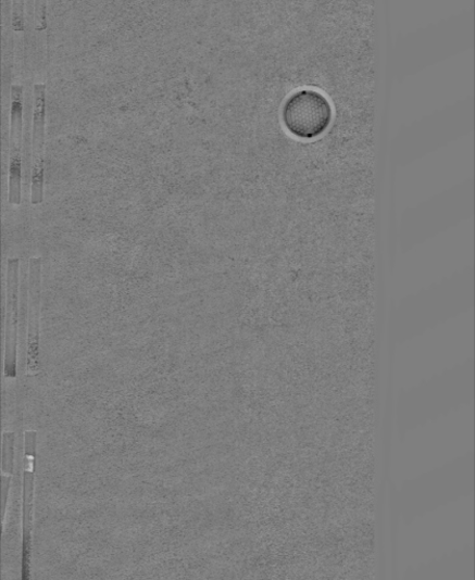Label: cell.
I'll list each match as a JSON object with an SVG mask.
<instances>
[{
    "mask_svg": "<svg viewBox=\"0 0 475 580\" xmlns=\"http://www.w3.org/2000/svg\"><path fill=\"white\" fill-rule=\"evenodd\" d=\"M7 323H5V377L16 378L20 260L8 261Z\"/></svg>",
    "mask_w": 475,
    "mask_h": 580,
    "instance_id": "cell-6",
    "label": "cell"
},
{
    "mask_svg": "<svg viewBox=\"0 0 475 580\" xmlns=\"http://www.w3.org/2000/svg\"><path fill=\"white\" fill-rule=\"evenodd\" d=\"M282 119L290 135L312 140L325 134L333 121L329 100L315 90H300L284 103Z\"/></svg>",
    "mask_w": 475,
    "mask_h": 580,
    "instance_id": "cell-1",
    "label": "cell"
},
{
    "mask_svg": "<svg viewBox=\"0 0 475 580\" xmlns=\"http://www.w3.org/2000/svg\"><path fill=\"white\" fill-rule=\"evenodd\" d=\"M14 468V433L5 432L3 438L2 474L13 476Z\"/></svg>",
    "mask_w": 475,
    "mask_h": 580,
    "instance_id": "cell-7",
    "label": "cell"
},
{
    "mask_svg": "<svg viewBox=\"0 0 475 580\" xmlns=\"http://www.w3.org/2000/svg\"><path fill=\"white\" fill-rule=\"evenodd\" d=\"M25 26L24 0H13L12 28L15 33H23Z\"/></svg>",
    "mask_w": 475,
    "mask_h": 580,
    "instance_id": "cell-8",
    "label": "cell"
},
{
    "mask_svg": "<svg viewBox=\"0 0 475 580\" xmlns=\"http://www.w3.org/2000/svg\"><path fill=\"white\" fill-rule=\"evenodd\" d=\"M37 439L36 431H26L24 433L23 538L21 558V577L24 580H28L32 577Z\"/></svg>",
    "mask_w": 475,
    "mask_h": 580,
    "instance_id": "cell-2",
    "label": "cell"
},
{
    "mask_svg": "<svg viewBox=\"0 0 475 580\" xmlns=\"http://www.w3.org/2000/svg\"><path fill=\"white\" fill-rule=\"evenodd\" d=\"M11 142L9 202L20 205L22 202V139H23V87L12 86L11 89Z\"/></svg>",
    "mask_w": 475,
    "mask_h": 580,
    "instance_id": "cell-5",
    "label": "cell"
},
{
    "mask_svg": "<svg viewBox=\"0 0 475 580\" xmlns=\"http://www.w3.org/2000/svg\"><path fill=\"white\" fill-rule=\"evenodd\" d=\"M41 293L42 260L41 257H33L29 261L28 357H26L28 377H35L40 371Z\"/></svg>",
    "mask_w": 475,
    "mask_h": 580,
    "instance_id": "cell-3",
    "label": "cell"
},
{
    "mask_svg": "<svg viewBox=\"0 0 475 580\" xmlns=\"http://www.w3.org/2000/svg\"><path fill=\"white\" fill-rule=\"evenodd\" d=\"M36 30L42 33L47 29V0H36L35 2Z\"/></svg>",
    "mask_w": 475,
    "mask_h": 580,
    "instance_id": "cell-9",
    "label": "cell"
},
{
    "mask_svg": "<svg viewBox=\"0 0 475 580\" xmlns=\"http://www.w3.org/2000/svg\"><path fill=\"white\" fill-rule=\"evenodd\" d=\"M34 92L32 203L37 205L43 202L46 86L36 85Z\"/></svg>",
    "mask_w": 475,
    "mask_h": 580,
    "instance_id": "cell-4",
    "label": "cell"
}]
</instances>
